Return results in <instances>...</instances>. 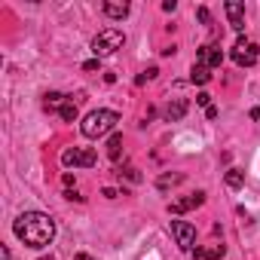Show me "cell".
<instances>
[{
  "label": "cell",
  "mask_w": 260,
  "mask_h": 260,
  "mask_svg": "<svg viewBox=\"0 0 260 260\" xmlns=\"http://www.w3.org/2000/svg\"><path fill=\"white\" fill-rule=\"evenodd\" d=\"M40 260H52V257H40Z\"/></svg>",
  "instance_id": "obj_26"
},
{
  "label": "cell",
  "mask_w": 260,
  "mask_h": 260,
  "mask_svg": "<svg viewBox=\"0 0 260 260\" xmlns=\"http://www.w3.org/2000/svg\"><path fill=\"white\" fill-rule=\"evenodd\" d=\"M242 184H245V172H242V169H230V172H226V187H230V190H239Z\"/></svg>",
  "instance_id": "obj_16"
},
{
  "label": "cell",
  "mask_w": 260,
  "mask_h": 260,
  "mask_svg": "<svg viewBox=\"0 0 260 260\" xmlns=\"http://www.w3.org/2000/svg\"><path fill=\"white\" fill-rule=\"evenodd\" d=\"M175 7H178L175 0H166V4H162V10H166V13H175Z\"/></svg>",
  "instance_id": "obj_21"
},
{
  "label": "cell",
  "mask_w": 260,
  "mask_h": 260,
  "mask_svg": "<svg viewBox=\"0 0 260 260\" xmlns=\"http://www.w3.org/2000/svg\"><path fill=\"white\" fill-rule=\"evenodd\" d=\"M190 80H193V83H199V86H205V83L211 80V74H208V68H205V64H193Z\"/></svg>",
  "instance_id": "obj_15"
},
{
  "label": "cell",
  "mask_w": 260,
  "mask_h": 260,
  "mask_svg": "<svg viewBox=\"0 0 260 260\" xmlns=\"http://www.w3.org/2000/svg\"><path fill=\"white\" fill-rule=\"evenodd\" d=\"M223 254H226V245H223V242H220V245H205V248H196V251H193L196 260H220Z\"/></svg>",
  "instance_id": "obj_10"
},
{
  "label": "cell",
  "mask_w": 260,
  "mask_h": 260,
  "mask_svg": "<svg viewBox=\"0 0 260 260\" xmlns=\"http://www.w3.org/2000/svg\"><path fill=\"white\" fill-rule=\"evenodd\" d=\"M199 22H202V25H208V22H211V13H208L205 7H199Z\"/></svg>",
  "instance_id": "obj_20"
},
{
  "label": "cell",
  "mask_w": 260,
  "mask_h": 260,
  "mask_svg": "<svg viewBox=\"0 0 260 260\" xmlns=\"http://www.w3.org/2000/svg\"><path fill=\"white\" fill-rule=\"evenodd\" d=\"M95 159H98V156H95V150H89V147H74V150H64V153H61V166H68V169H71V166H74V169H77V166H80V169H92Z\"/></svg>",
  "instance_id": "obj_5"
},
{
  "label": "cell",
  "mask_w": 260,
  "mask_h": 260,
  "mask_svg": "<svg viewBox=\"0 0 260 260\" xmlns=\"http://www.w3.org/2000/svg\"><path fill=\"white\" fill-rule=\"evenodd\" d=\"M196 64H205L208 71H211V68H220V64H223V52H220V46L205 43V46L199 49V61H196Z\"/></svg>",
  "instance_id": "obj_7"
},
{
  "label": "cell",
  "mask_w": 260,
  "mask_h": 260,
  "mask_svg": "<svg viewBox=\"0 0 260 260\" xmlns=\"http://www.w3.org/2000/svg\"><path fill=\"white\" fill-rule=\"evenodd\" d=\"M13 233L28 248H46L55 239V220L43 211H25L13 220Z\"/></svg>",
  "instance_id": "obj_1"
},
{
  "label": "cell",
  "mask_w": 260,
  "mask_h": 260,
  "mask_svg": "<svg viewBox=\"0 0 260 260\" xmlns=\"http://www.w3.org/2000/svg\"><path fill=\"white\" fill-rule=\"evenodd\" d=\"M223 10L230 16V28L233 31H245V4H239V0H226Z\"/></svg>",
  "instance_id": "obj_8"
},
{
  "label": "cell",
  "mask_w": 260,
  "mask_h": 260,
  "mask_svg": "<svg viewBox=\"0 0 260 260\" xmlns=\"http://www.w3.org/2000/svg\"><path fill=\"white\" fill-rule=\"evenodd\" d=\"M172 236L178 239L181 251H193V242H196V226L187 223V220H172Z\"/></svg>",
  "instance_id": "obj_6"
},
{
  "label": "cell",
  "mask_w": 260,
  "mask_h": 260,
  "mask_svg": "<svg viewBox=\"0 0 260 260\" xmlns=\"http://www.w3.org/2000/svg\"><path fill=\"white\" fill-rule=\"evenodd\" d=\"M208 101H211V95H208V92H199V95H196V104H202V107H205V110H208V107H211V104H208Z\"/></svg>",
  "instance_id": "obj_19"
},
{
  "label": "cell",
  "mask_w": 260,
  "mask_h": 260,
  "mask_svg": "<svg viewBox=\"0 0 260 260\" xmlns=\"http://www.w3.org/2000/svg\"><path fill=\"white\" fill-rule=\"evenodd\" d=\"M181 181H184L181 175H162V178H159V190H166V187H172V184H181Z\"/></svg>",
  "instance_id": "obj_18"
},
{
  "label": "cell",
  "mask_w": 260,
  "mask_h": 260,
  "mask_svg": "<svg viewBox=\"0 0 260 260\" xmlns=\"http://www.w3.org/2000/svg\"><path fill=\"white\" fill-rule=\"evenodd\" d=\"M251 119H254V122H260V107H254V110H251Z\"/></svg>",
  "instance_id": "obj_23"
},
{
  "label": "cell",
  "mask_w": 260,
  "mask_h": 260,
  "mask_svg": "<svg viewBox=\"0 0 260 260\" xmlns=\"http://www.w3.org/2000/svg\"><path fill=\"white\" fill-rule=\"evenodd\" d=\"M74 260H95V257H89V254H77Z\"/></svg>",
  "instance_id": "obj_25"
},
{
  "label": "cell",
  "mask_w": 260,
  "mask_h": 260,
  "mask_svg": "<svg viewBox=\"0 0 260 260\" xmlns=\"http://www.w3.org/2000/svg\"><path fill=\"white\" fill-rule=\"evenodd\" d=\"M0 260H10V248H0Z\"/></svg>",
  "instance_id": "obj_24"
},
{
  "label": "cell",
  "mask_w": 260,
  "mask_h": 260,
  "mask_svg": "<svg viewBox=\"0 0 260 260\" xmlns=\"http://www.w3.org/2000/svg\"><path fill=\"white\" fill-rule=\"evenodd\" d=\"M205 202V193H190V196H184V199H175L172 205H169V211L172 214H184V211H190V208H199Z\"/></svg>",
  "instance_id": "obj_9"
},
{
  "label": "cell",
  "mask_w": 260,
  "mask_h": 260,
  "mask_svg": "<svg viewBox=\"0 0 260 260\" xmlns=\"http://www.w3.org/2000/svg\"><path fill=\"white\" fill-rule=\"evenodd\" d=\"M119 153H122V135H113V138L107 141V156L116 162V159H119Z\"/></svg>",
  "instance_id": "obj_17"
},
{
  "label": "cell",
  "mask_w": 260,
  "mask_h": 260,
  "mask_svg": "<svg viewBox=\"0 0 260 260\" xmlns=\"http://www.w3.org/2000/svg\"><path fill=\"white\" fill-rule=\"evenodd\" d=\"M104 16L107 19H125L128 16V4H104Z\"/></svg>",
  "instance_id": "obj_13"
},
{
  "label": "cell",
  "mask_w": 260,
  "mask_h": 260,
  "mask_svg": "<svg viewBox=\"0 0 260 260\" xmlns=\"http://www.w3.org/2000/svg\"><path fill=\"white\" fill-rule=\"evenodd\" d=\"M122 43H125V34L119 28H104L95 34L92 52H95V58H104V55H113L116 49H122Z\"/></svg>",
  "instance_id": "obj_3"
},
{
  "label": "cell",
  "mask_w": 260,
  "mask_h": 260,
  "mask_svg": "<svg viewBox=\"0 0 260 260\" xmlns=\"http://www.w3.org/2000/svg\"><path fill=\"white\" fill-rule=\"evenodd\" d=\"M68 101V95H61V92H46V98H43V107L46 110H61V104Z\"/></svg>",
  "instance_id": "obj_14"
},
{
  "label": "cell",
  "mask_w": 260,
  "mask_h": 260,
  "mask_svg": "<svg viewBox=\"0 0 260 260\" xmlns=\"http://www.w3.org/2000/svg\"><path fill=\"white\" fill-rule=\"evenodd\" d=\"M184 113H187V98H175V101L169 104V110H166L169 122H178V119H181Z\"/></svg>",
  "instance_id": "obj_11"
},
{
  "label": "cell",
  "mask_w": 260,
  "mask_h": 260,
  "mask_svg": "<svg viewBox=\"0 0 260 260\" xmlns=\"http://www.w3.org/2000/svg\"><path fill=\"white\" fill-rule=\"evenodd\" d=\"M58 116H61L64 122H74V119L80 116V107H77V101H74V98H68V101L61 104V110H58Z\"/></svg>",
  "instance_id": "obj_12"
},
{
  "label": "cell",
  "mask_w": 260,
  "mask_h": 260,
  "mask_svg": "<svg viewBox=\"0 0 260 260\" xmlns=\"http://www.w3.org/2000/svg\"><path fill=\"white\" fill-rule=\"evenodd\" d=\"M233 61L239 64V68H254L257 61H260V49H257V43H251V40H236V46H233Z\"/></svg>",
  "instance_id": "obj_4"
},
{
  "label": "cell",
  "mask_w": 260,
  "mask_h": 260,
  "mask_svg": "<svg viewBox=\"0 0 260 260\" xmlns=\"http://www.w3.org/2000/svg\"><path fill=\"white\" fill-rule=\"evenodd\" d=\"M116 122H119V113L101 107V110H92V113L80 122V132H83L86 138H104L107 132H113V128H116Z\"/></svg>",
  "instance_id": "obj_2"
},
{
  "label": "cell",
  "mask_w": 260,
  "mask_h": 260,
  "mask_svg": "<svg viewBox=\"0 0 260 260\" xmlns=\"http://www.w3.org/2000/svg\"><path fill=\"white\" fill-rule=\"evenodd\" d=\"M83 68H86V71H98V58H92V61H86Z\"/></svg>",
  "instance_id": "obj_22"
}]
</instances>
